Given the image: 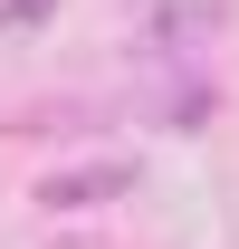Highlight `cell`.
I'll list each match as a JSON object with an SVG mask.
<instances>
[{
  "label": "cell",
  "mask_w": 239,
  "mask_h": 249,
  "mask_svg": "<svg viewBox=\"0 0 239 249\" xmlns=\"http://www.w3.org/2000/svg\"><path fill=\"white\" fill-rule=\"evenodd\" d=\"M134 192V163H77V173H48L38 201L48 211H96V201H124Z\"/></svg>",
  "instance_id": "obj_1"
},
{
  "label": "cell",
  "mask_w": 239,
  "mask_h": 249,
  "mask_svg": "<svg viewBox=\"0 0 239 249\" xmlns=\"http://www.w3.org/2000/svg\"><path fill=\"white\" fill-rule=\"evenodd\" d=\"M210 29H220V0H182V10H163V19H153V48H163V58H191Z\"/></svg>",
  "instance_id": "obj_2"
},
{
  "label": "cell",
  "mask_w": 239,
  "mask_h": 249,
  "mask_svg": "<svg viewBox=\"0 0 239 249\" xmlns=\"http://www.w3.org/2000/svg\"><path fill=\"white\" fill-rule=\"evenodd\" d=\"M48 10H58V0H0V38H10V29H29V19H48Z\"/></svg>",
  "instance_id": "obj_3"
}]
</instances>
